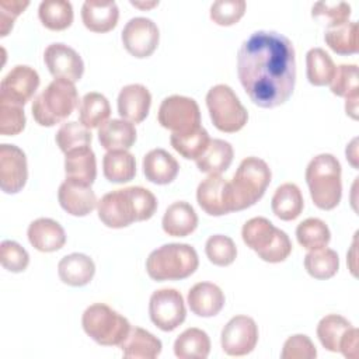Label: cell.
Instances as JSON below:
<instances>
[{
  "mask_svg": "<svg viewBox=\"0 0 359 359\" xmlns=\"http://www.w3.org/2000/svg\"><path fill=\"white\" fill-rule=\"evenodd\" d=\"M237 76L255 105L275 108L285 104L296 83L293 43L276 31L252 32L238 49Z\"/></svg>",
  "mask_w": 359,
  "mask_h": 359,
  "instance_id": "1",
  "label": "cell"
},
{
  "mask_svg": "<svg viewBox=\"0 0 359 359\" xmlns=\"http://www.w3.org/2000/svg\"><path fill=\"white\" fill-rule=\"evenodd\" d=\"M157 199L151 191L143 187H126L105 194L97 203L100 220L111 229H123L133 222H144L153 217Z\"/></svg>",
  "mask_w": 359,
  "mask_h": 359,
  "instance_id": "2",
  "label": "cell"
},
{
  "mask_svg": "<svg viewBox=\"0 0 359 359\" xmlns=\"http://www.w3.org/2000/svg\"><path fill=\"white\" fill-rule=\"evenodd\" d=\"M341 163L330 153H321L307 164L304 177L310 196L318 209L331 210L341 202Z\"/></svg>",
  "mask_w": 359,
  "mask_h": 359,
  "instance_id": "3",
  "label": "cell"
},
{
  "mask_svg": "<svg viewBox=\"0 0 359 359\" xmlns=\"http://www.w3.org/2000/svg\"><path fill=\"white\" fill-rule=\"evenodd\" d=\"M199 265L196 250L184 243H170L153 250L146 259L147 275L157 282L181 280L191 276Z\"/></svg>",
  "mask_w": 359,
  "mask_h": 359,
  "instance_id": "4",
  "label": "cell"
},
{
  "mask_svg": "<svg viewBox=\"0 0 359 359\" xmlns=\"http://www.w3.org/2000/svg\"><path fill=\"white\" fill-rule=\"evenodd\" d=\"M271 178V168L262 158H244L229 181L231 210L238 212L255 205L264 196Z\"/></svg>",
  "mask_w": 359,
  "mask_h": 359,
  "instance_id": "5",
  "label": "cell"
},
{
  "mask_svg": "<svg viewBox=\"0 0 359 359\" xmlns=\"http://www.w3.org/2000/svg\"><path fill=\"white\" fill-rule=\"evenodd\" d=\"M79 105L74 83L65 79L50 81L32 102V116L41 126H55L72 115Z\"/></svg>",
  "mask_w": 359,
  "mask_h": 359,
  "instance_id": "6",
  "label": "cell"
},
{
  "mask_svg": "<svg viewBox=\"0 0 359 359\" xmlns=\"http://www.w3.org/2000/svg\"><path fill=\"white\" fill-rule=\"evenodd\" d=\"M241 237L244 244L265 262H282L292 252L289 236L266 217L258 216L247 220L241 229Z\"/></svg>",
  "mask_w": 359,
  "mask_h": 359,
  "instance_id": "7",
  "label": "cell"
},
{
  "mask_svg": "<svg viewBox=\"0 0 359 359\" xmlns=\"http://www.w3.org/2000/svg\"><path fill=\"white\" fill-rule=\"evenodd\" d=\"M81 325L93 341L104 346L121 345L132 328L122 314L104 303L88 306L83 313Z\"/></svg>",
  "mask_w": 359,
  "mask_h": 359,
  "instance_id": "8",
  "label": "cell"
},
{
  "mask_svg": "<svg viewBox=\"0 0 359 359\" xmlns=\"http://www.w3.org/2000/svg\"><path fill=\"white\" fill-rule=\"evenodd\" d=\"M206 107L215 128L220 132H238L248 121L247 109L227 84H216L208 91Z\"/></svg>",
  "mask_w": 359,
  "mask_h": 359,
  "instance_id": "9",
  "label": "cell"
},
{
  "mask_svg": "<svg viewBox=\"0 0 359 359\" xmlns=\"http://www.w3.org/2000/svg\"><path fill=\"white\" fill-rule=\"evenodd\" d=\"M157 119L172 133H189L201 126V109L194 98L175 94L161 101Z\"/></svg>",
  "mask_w": 359,
  "mask_h": 359,
  "instance_id": "10",
  "label": "cell"
},
{
  "mask_svg": "<svg viewBox=\"0 0 359 359\" xmlns=\"http://www.w3.org/2000/svg\"><path fill=\"white\" fill-rule=\"evenodd\" d=\"M149 316L151 323L161 331H174L187 317L182 294L171 287L153 292L149 300Z\"/></svg>",
  "mask_w": 359,
  "mask_h": 359,
  "instance_id": "11",
  "label": "cell"
},
{
  "mask_svg": "<svg viewBox=\"0 0 359 359\" xmlns=\"http://www.w3.org/2000/svg\"><path fill=\"white\" fill-rule=\"evenodd\" d=\"M258 342V325L248 316H236L223 327L222 349L229 356H244L254 351Z\"/></svg>",
  "mask_w": 359,
  "mask_h": 359,
  "instance_id": "12",
  "label": "cell"
},
{
  "mask_svg": "<svg viewBox=\"0 0 359 359\" xmlns=\"http://www.w3.org/2000/svg\"><path fill=\"white\" fill-rule=\"evenodd\" d=\"M121 38L128 53L137 59H144L151 56L157 49L160 31L153 20L133 17L125 24Z\"/></svg>",
  "mask_w": 359,
  "mask_h": 359,
  "instance_id": "13",
  "label": "cell"
},
{
  "mask_svg": "<svg viewBox=\"0 0 359 359\" xmlns=\"http://www.w3.org/2000/svg\"><path fill=\"white\" fill-rule=\"evenodd\" d=\"M39 87V74L27 65L14 66L0 83V101L24 107Z\"/></svg>",
  "mask_w": 359,
  "mask_h": 359,
  "instance_id": "14",
  "label": "cell"
},
{
  "mask_svg": "<svg viewBox=\"0 0 359 359\" xmlns=\"http://www.w3.org/2000/svg\"><path fill=\"white\" fill-rule=\"evenodd\" d=\"M28 180L25 153L15 144H0V188L4 194L20 192Z\"/></svg>",
  "mask_w": 359,
  "mask_h": 359,
  "instance_id": "15",
  "label": "cell"
},
{
  "mask_svg": "<svg viewBox=\"0 0 359 359\" xmlns=\"http://www.w3.org/2000/svg\"><path fill=\"white\" fill-rule=\"evenodd\" d=\"M43 60L55 79H65L76 83L83 77L84 62L81 56L66 43L55 42L48 45L43 52Z\"/></svg>",
  "mask_w": 359,
  "mask_h": 359,
  "instance_id": "16",
  "label": "cell"
},
{
  "mask_svg": "<svg viewBox=\"0 0 359 359\" xmlns=\"http://www.w3.org/2000/svg\"><path fill=\"white\" fill-rule=\"evenodd\" d=\"M196 201L210 216H223L233 212L229 181L220 174H209L198 185Z\"/></svg>",
  "mask_w": 359,
  "mask_h": 359,
  "instance_id": "17",
  "label": "cell"
},
{
  "mask_svg": "<svg viewBox=\"0 0 359 359\" xmlns=\"http://www.w3.org/2000/svg\"><path fill=\"white\" fill-rule=\"evenodd\" d=\"M57 199L59 205L65 212L77 217L87 216L95 209L98 203L95 192L91 189V185L69 178H66L60 184L57 191Z\"/></svg>",
  "mask_w": 359,
  "mask_h": 359,
  "instance_id": "18",
  "label": "cell"
},
{
  "mask_svg": "<svg viewBox=\"0 0 359 359\" xmlns=\"http://www.w3.org/2000/svg\"><path fill=\"white\" fill-rule=\"evenodd\" d=\"M151 94L143 84H128L118 95V114L122 119L132 123H140L149 115Z\"/></svg>",
  "mask_w": 359,
  "mask_h": 359,
  "instance_id": "19",
  "label": "cell"
},
{
  "mask_svg": "<svg viewBox=\"0 0 359 359\" xmlns=\"http://www.w3.org/2000/svg\"><path fill=\"white\" fill-rule=\"evenodd\" d=\"M81 20L84 27L93 32H109L118 24L119 8L115 1L87 0L81 6Z\"/></svg>",
  "mask_w": 359,
  "mask_h": 359,
  "instance_id": "20",
  "label": "cell"
},
{
  "mask_svg": "<svg viewBox=\"0 0 359 359\" xmlns=\"http://www.w3.org/2000/svg\"><path fill=\"white\" fill-rule=\"evenodd\" d=\"M29 244L41 252H53L66 243L63 227L53 219L39 217L29 223L27 230Z\"/></svg>",
  "mask_w": 359,
  "mask_h": 359,
  "instance_id": "21",
  "label": "cell"
},
{
  "mask_svg": "<svg viewBox=\"0 0 359 359\" xmlns=\"http://www.w3.org/2000/svg\"><path fill=\"white\" fill-rule=\"evenodd\" d=\"M188 306L198 317H213L219 314L224 306V293L212 282L195 283L187 296Z\"/></svg>",
  "mask_w": 359,
  "mask_h": 359,
  "instance_id": "22",
  "label": "cell"
},
{
  "mask_svg": "<svg viewBox=\"0 0 359 359\" xmlns=\"http://www.w3.org/2000/svg\"><path fill=\"white\" fill-rule=\"evenodd\" d=\"M143 174L147 181L157 185H167L172 182L180 171V164L167 150L153 149L142 161Z\"/></svg>",
  "mask_w": 359,
  "mask_h": 359,
  "instance_id": "23",
  "label": "cell"
},
{
  "mask_svg": "<svg viewBox=\"0 0 359 359\" xmlns=\"http://www.w3.org/2000/svg\"><path fill=\"white\" fill-rule=\"evenodd\" d=\"M94 273V261L81 252H72L63 257L57 264V275L60 280L73 287L88 285L93 280Z\"/></svg>",
  "mask_w": 359,
  "mask_h": 359,
  "instance_id": "24",
  "label": "cell"
},
{
  "mask_svg": "<svg viewBox=\"0 0 359 359\" xmlns=\"http://www.w3.org/2000/svg\"><path fill=\"white\" fill-rule=\"evenodd\" d=\"M161 226L171 237H187L198 227V215L188 202L178 201L165 209Z\"/></svg>",
  "mask_w": 359,
  "mask_h": 359,
  "instance_id": "25",
  "label": "cell"
},
{
  "mask_svg": "<svg viewBox=\"0 0 359 359\" xmlns=\"http://www.w3.org/2000/svg\"><path fill=\"white\" fill-rule=\"evenodd\" d=\"M66 178L80 181L88 185L97 178V160L90 146L70 150L65 154Z\"/></svg>",
  "mask_w": 359,
  "mask_h": 359,
  "instance_id": "26",
  "label": "cell"
},
{
  "mask_svg": "<svg viewBox=\"0 0 359 359\" xmlns=\"http://www.w3.org/2000/svg\"><path fill=\"white\" fill-rule=\"evenodd\" d=\"M119 346L128 359H154L161 353L163 344L151 332L133 327Z\"/></svg>",
  "mask_w": 359,
  "mask_h": 359,
  "instance_id": "27",
  "label": "cell"
},
{
  "mask_svg": "<svg viewBox=\"0 0 359 359\" xmlns=\"http://www.w3.org/2000/svg\"><path fill=\"white\" fill-rule=\"evenodd\" d=\"M98 142L105 150H128L136 142L135 125L126 119H109L98 128Z\"/></svg>",
  "mask_w": 359,
  "mask_h": 359,
  "instance_id": "28",
  "label": "cell"
},
{
  "mask_svg": "<svg viewBox=\"0 0 359 359\" xmlns=\"http://www.w3.org/2000/svg\"><path fill=\"white\" fill-rule=\"evenodd\" d=\"M271 208L273 215L280 220L290 222L297 219L304 208V199L300 188L293 182L279 185L272 196Z\"/></svg>",
  "mask_w": 359,
  "mask_h": 359,
  "instance_id": "29",
  "label": "cell"
},
{
  "mask_svg": "<svg viewBox=\"0 0 359 359\" xmlns=\"http://www.w3.org/2000/svg\"><path fill=\"white\" fill-rule=\"evenodd\" d=\"M234 157L233 146L223 139H210L205 153L195 160L196 167L205 174H222L224 172Z\"/></svg>",
  "mask_w": 359,
  "mask_h": 359,
  "instance_id": "30",
  "label": "cell"
},
{
  "mask_svg": "<svg viewBox=\"0 0 359 359\" xmlns=\"http://www.w3.org/2000/svg\"><path fill=\"white\" fill-rule=\"evenodd\" d=\"M104 177L109 182H129L136 175V160L128 150H109L102 158Z\"/></svg>",
  "mask_w": 359,
  "mask_h": 359,
  "instance_id": "31",
  "label": "cell"
},
{
  "mask_svg": "<svg viewBox=\"0 0 359 359\" xmlns=\"http://www.w3.org/2000/svg\"><path fill=\"white\" fill-rule=\"evenodd\" d=\"M209 352V335L201 328H187L174 342V353L180 359H206Z\"/></svg>",
  "mask_w": 359,
  "mask_h": 359,
  "instance_id": "32",
  "label": "cell"
},
{
  "mask_svg": "<svg viewBox=\"0 0 359 359\" xmlns=\"http://www.w3.org/2000/svg\"><path fill=\"white\" fill-rule=\"evenodd\" d=\"M324 41L328 48L338 55H355L359 50V28L355 21L325 29Z\"/></svg>",
  "mask_w": 359,
  "mask_h": 359,
  "instance_id": "33",
  "label": "cell"
},
{
  "mask_svg": "<svg viewBox=\"0 0 359 359\" xmlns=\"http://www.w3.org/2000/svg\"><path fill=\"white\" fill-rule=\"evenodd\" d=\"M109 115L111 107L105 95L95 91L84 94L79 104V118L86 128H100L108 121Z\"/></svg>",
  "mask_w": 359,
  "mask_h": 359,
  "instance_id": "34",
  "label": "cell"
},
{
  "mask_svg": "<svg viewBox=\"0 0 359 359\" xmlns=\"http://www.w3.org/2000/svg\"><path fill=\"white\" fill-rule=\"evenodd\" d=\"M337 66L323 48H311L306 53V74L310 84L323 87L332 81Z\"/></svg>",
  "mask_w": 359,
  "mask_h": 359,
  "instance_id": "35",
  "label": "cell"
},
{
  "mask_svg": "<svg viewBox=\"0 0 359 359\" xmlns=\"http://www.w3.org/2000/svg\"><path fill=\"white\" fill-rule=\"evenodd\" d=\"M38 17L50 31H63L73 22V7L66 0H45L38 7Z\"/></svg>",
  "mask_w": 359,
  "mask_h": 359,
  "instance_id": "36",
  "label": "cell"
},
{
  "mask_svg": "<svg viewBox=\"0 0 359 359\" xmlns=\"http://www.w3.org/2000/svg\"><path fill=\"white\" fill-rule=\"evenodd\" d=\"M304 268L314 279H330L339 269V257L332 248L310 250L304 257Z\"/></svg>",
  "mask_w": 359,
  "mask_h": 359,
  "instance_id": "37",
  "label": "cell"
},
{
  "mask_svg": "<svg viewBox=\"0 0 359 359\" xmlns=\"http://www.w3.org/2000/svg\"><path fill=\"white\" fill-rule=\"evenodd\" d=\"M209 142V133L202 126L189 133H172L170 137L172 149L187 160H198L208 149Z\"/></svg>",
  "mask_w": 359,
  "mask_h": 359,
  "instance_id": "38",
  "label": "cell"
},
{
  "mask_svg": "<svg viewBox=\"0 0 359 359\" xmlns=\"http://www.w3.org/2000/svg\"><path fill=\"white\" fill-rule=\"evenodd\" d=\"M351 327V321L345 317L339 314H327L317 324V337L327 351L339 352L341 341Z\"/></svg>",
  "mask_w": 359,
  "mask_h": 359,
  "instance_id": "39",
  "label": "cell"
},
{
  "mask_svg": "<svg viewBox=\"0 0 359 359\" xmlns=\"http://www.w3.org/2000/svg\"><path fill=\"white\" fill-rule=\"evenodd\" d=\"M296 238L302 247L310 251L327 247L331 240V231L321 219L309 217L297 224Z\"/></svg>",
  "mask_w": 359,
  "mask_h": 359,
  "instance_id": "40",
  "label": "cell"
},
{
  "mask_svg": "<svg viewBox=\"0 0 359 359\" xmlns=\"http://www.w3.org/2000/svg\"><path fill=\"white\" fill-rule=\"evenodd\" d=\"M56 144L59 149L66 154L70 150L91 146V132L88 128H86L81 122L70 121L63 123L55 136Z\"/></svg>",
  "mask_w": 359,
  "mask_h": 359,
  "instance_id": "41",
  "label": "cell"
},
{
  "mask_svg": "<svg viewBox=\"0 0 359 359\" xmlns=\"http://www.w3.org/2000/svg\"><path fill=\"white\" fill-rule=\"evenodd\" d=\"M205 252L208 259L217 266H229L237 258V247L229 236L215 234L206 240Z\"/></svg>",
  "mask_w": 359,
  "mask_h": 359,
  "instance_id": "42",
  "label": "cell"
},
{
  "mask_svg": "<svg viewBox=\"0 0 359 359\" xmlns=\"http://www.w3.org/2000/svg\"><path fill=\"white\" fill-rule=\"evenodd\" d=\"M331 93L344 97H359V79L356 65H339L335 69L332 81L330 83Z\"/></svg>",
  "mask_w": 359,
  "mask_h": 359,
  "instance_id": "43",
  "label": "cell"
},
{
  "mask_svg": "<svg viewBox=\"0 0 359 359\" xmlns=\"http://www.w3.org/2000/svg\"><path fill=\"white\" fill-rule=\"evenodd\" d=\"M245 8L244 0H217L210 6V20L217 25L230 27L241 20Z\"/></svg>",
  "mask_w": 359,
  "mask_h": 359,
  "instance_id": "44",
  "label": "cell"
},
{
  "mask_svg": "<svg viewBox=\"0 0 359 359\" xmlns=\"http://www.w3.org/2000/svg\"><path fill=\"white\" fill-rule=\"evenodd\" d=\"M311 15L327 24V28L341 25L351 17V6L345 1H318L313 4Z\"/></svg>",
  "mask_w": 359,
  "mask_h": 359,
  "instance_id": "45",
  "label": "cell"
},
{
  "mask_svg": "<svg viewBox=\"0 0 359 359\" xmlns=\"http://www.w3.org/2000/svg\"><path fill=\"white\" fill-rule=\"evenodd\" d=\"M0 262L4 269L18 273L29 264L28 251L14 240H3L0 244Z\"/></svg>",
  "mask_w": 359,
  "mask_h": 359,
  "instance_id": "46",
  "label": "cell"
},
{
  "mask_svg": "<svg viewBox=\"0 0 359 359\" xmlns=\"http://www.w3.org/2000/svg\"><path fill=\"white\" fill-rule=\"evenodd\" d=\"M25 114L21 105L0 101V133L3 136H15L25 128Z\"/></svg>",
  "mask_w": 359,
  "mask_h": 359,
  "instance_id": "47",
  "label": "cell"
},
{
  "mask_svg": "<svg viewBox=\"0 0 359 359\" xmlns=\"http://www.w3.org/2000/svg\"><path fill=\"white\" fill-rule=\"evenodd\" d=\"M317 349L313 341L304 334H296L289 337L282 348V359H314Z\"/></svg>",
  "mask_w": 359,
  "mask_h": 359,
  "instance_id": "48",
  "label": "cell"
},
{
  "mask_svg": "<svg viewBox=\"0 0 359 359\" xmlns=\"http://www.w3.org/2000/svg\"><path fill=\"white\" fill-rule=\"evenodd\" d=\"M29 1L24 0H1L0 1V36H7L13 29L15 18L24 13Z\"/></svg>",
  "mask_w": 359,
  "mask_h": 359,
  "instance_id": "49",
  "label": "cell"
},
{
  "mask_svg": "<svg viewBox=\"0 0 359 359\" xmlns=\"http://www.w3.org/2000/svg\"><path fill=\"white\" fill-rule=\"evenodd\" d=\"M358 338H359V331L355 327H351L346 334L344 335L341 345H339V352L348 358V359H356L359 352H358Z\"/></svg>",
  "mask_w": 359,
  "mask_h": 359,
  "instance_id": "50",
  "label": "cell"
},
{
  "mask_svg": "<svg viewBox=\"0 0 359 359\" xmlns=\"http://www.w3.org/2000/svg\"><path fill=\"white\" fill-rule=\"evenodd\" d=\"M358 100L359 97L345 98V111H346V115H349L352 119L358 118Z\"/></svg>",
  "mask_w": 359,
  "mask_h": 359,
  "instance_id": "51",
  "label": "cell"
},
{
  "mask_svg": "<svg viewBox=\"0 0 359 359\" xmlns=\"http://www.w3.org/2000/svg\"><path fill=\"white\" fill-rule=\"evenodd\" d=\"M356 142H358V139H353L351 143H349V146H346V158L349 160V163L355 167V168H358V153H356Z\"/></svg>",
  "mask_w": 359,
  "mask_h": 359,
  "instance_id": "52",
  "label": "cell"
},
{
  "mask_svg": "<svg viewBox=\"0 0 359 359\" xmlns=\"http://www.w3.org/2000/svg\"><path fill=\"white\" fill-rule=\"evenodd\" d=\"M130 4L137 7V8H151V7H156L158 6V1H150V3H140V1H133L130 0Z\"/></svg>",
  "mask_w": 359,
  "mask_h": 359,
  "instance_id": "53",
  "label": "cell"
}]
</instances>
